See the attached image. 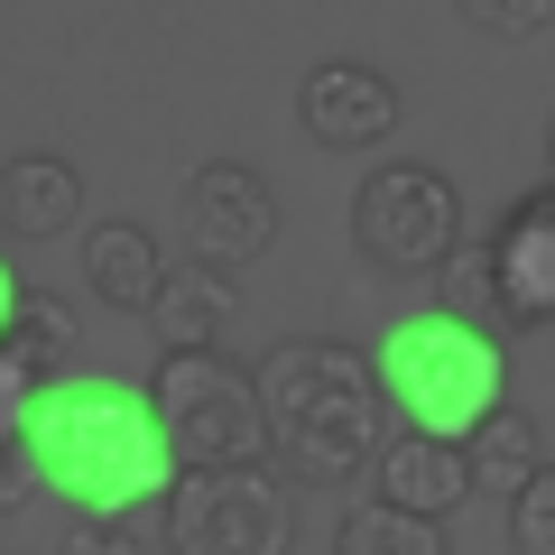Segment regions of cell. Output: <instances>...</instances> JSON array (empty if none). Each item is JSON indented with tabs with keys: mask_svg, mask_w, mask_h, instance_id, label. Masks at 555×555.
<instances>
[{
	"mask_svg": "<svg viewBox=\"0 0 555 555\" xmlns=\"http://www.w3.org/2000/svg\"><path fill=\"white\" fill-rule=\"evenodd\" d=\"M158 537L177 555H287L297 546V491L269 463L177 473L167 500H158Z\"/></svg>",
	"mask_w": 555,
	"mask_h": 555,
	"instance_id": "obj_4",
	"label": "cell"
},
{
	"mask_svg": "<svg viewBox=\"0 0 555 555\" xmlns=\"http://www.w3.org/2000/svg\"><path fill=\"white\" fill-rule=\"evenodd\" d=\"M371 379H379V408H389L408 436L463 444L481 416L509 398V343L481 334V324H463V315H444V306H426V315H398L389 334H379Z\"/></svg>",
	"mask_w": 555,
	"mask_h": 555,
	"instance_id": "obj_3",
	"label": "cell"
},
{
	"mask_svg": "<svg viewBox=\"0 0 555 555\" xmlns=\"http://www.w3.org/2000/svg\"><path fill=\"white\" fill-rule=\"evenodd\" d=\"M56 555H149V528L139 518H75L56 537Z\"/></svg>",
	"mask_w": 555,
	"mask_h": 555,
	"instance_id": "obj_19",
	"label": "cell"
},
{
	"mask_svg": "<svg viewBox=\"0 0 555 555\" xmlns=\"http://www.w3.org/2000/svg\"><path fill=\"white\" fill-rule=\"evenodd\" d=\"M20 287H28V278L10 269V250H0V334H10V306H20Z\"/></svg>",
	"mask_w": 555,
	"mask_h": 555,
	"instance_id": "obj_22",
	"label": "cell"
},
{
	"mask_svg": "<svg viewBox=\"0 0 555 555\" xmlns=\"http://www.w3.org/2000/svg\"><path fill=\"white\" fill-rule=\"evenodd\" d=\"M0 352H20L28 371H56L65 352H75V306L47 297V287H20V306H10V334H0Z\"/></svg>",
	"mask_w": 555,
	"mask_h": 555,
	"instance_id": "obj_16",
	"label": "cell"
},
{
	"mask_svg": "<svg viewBox=\"0 0 555 555\" xmlns=\"http://www.w3.org/2000/svg\"><path fill=\"white\" fill-rule=\"evenodd\" d=\"M250 389H259V463L287 491H343L389 436L371 352H352V343H278Z\"/></svg>",
	"mask_w": 555,
	"mask_h": 555,
	"instance_id": "obj_2",
	"label": "cell"
},
{
	"mask_svg": "<svg viewBox=\"0 0 555 555\" xmlns=\"http://www.w3.org/2000/svg\"><path fill=\"white\" fill-rule=\"evenodd\" d=\"M371 500H389V509H408V518H444L473 481H463V444H444V436H379L371 444Z\"/></svg>",
	"mask_w": 555,
	"mask_h": 555,
	"instance_id": "obj_11",
	"label": "cell"
},
{
	"mask_svg": "<svg viewBox=\"0 0 555 555\" xmlns=\"http://www.w3.org/2000/svg\"><path fill=\"white\" fill-rule=\"evenodd\" d=\"M185 241L204 269H250L278 241V195L250 158H204L185 177Z\"/></svg>",
	"mask_w": 555,
	"mask_h": 555,
	"instance_id": "obj_7",
	"label": "cell"
},
{
	"mask_svg": "<svg viewBox=\"0 0 555 555\" xmlns=\"http://www.w3.org/2000/svg\"><path fill=\"white\" fill-rule=\"evenodd\" d=\"M454 10L481 28V38H509V47H528V38L555 28V0H454Z\"/></svg>",
	"mask_w": 555,
	"mask_h": 555,
	"instance_id": "obj_18",
	"label": "cell"
},
{
	"mask_svg": "<svg viewBox=\"0 0 555 555\" xmlns=\"http://www.w3.org/2000/svg\"><path fill=\"white\" fill-rule=\"evenodd\" d=\"M481 259H491V315L500 334H537L555 324V195H518L509 214L481 232Z\"/></svg>",
	"mask_w": 555,
	"mask_h": 555,
	"instance_id": "obj_8",
	"label": "cell"
},
{
	"mask_svg": "<svg viewBox=\"0 0 555 555\" xmlns=\"http://www.w3.org/2000/svg\"><path fill=\"white\" fill-rule=\"evenodd\" d=\"M28 389H38V371H28L20 352H0V454L20 444V408H28Z\"/></svg>",
	"mask_w": 555,
	"mask_h": 555,
	"instance_id": "obj_20",
	"label": "cell"
},
{
	"mask_svg": "<svg viewBox=\"0 0 555 555\" xmlns=\"http://www.w3.org/2000/svg\"><path fill=\"white\" fill-rule=\"evenodd\" d=\"M509 546L518 555H555V473H528L509 491Z\"/></svg>",
	"mask_w": 555,
	"mask_h": 555,
	"instance_id": "obj_17",
	"label": "cell"
},
{
	"mask_svg": "<svg viewBox=\"0 0 555 555\" xmlns=\"http://www.w3.org/2000/svg\"><path fill=\"white\" fill-rule=\"evenodd\" d=\"M83 222V177L56 149H20L0 167V241H56Z\"/></svg>",
	"mask_w": 555,
	"mask_h": 555,
	"instance_id": "obj_12",
	"label": "cell"
},
{
	"mask_svg": "<svg viewBox=\"0 0 555 555\" xmlns=\"http://www.w3.org/2000/svg\"><path fill=\"white\" fill-rule=\"evenodd\" d=\"M10 454L75 518H158L167 481H177L167 436L149 416V389L112 371H38Z\"/></svg>",
	"mask_w": 555,
	"mask_h": 555,
	"instance_id": "obj_1",
	"label": "cell"
},
{
	"mask_svg": "<svg viewBox=\"0 0 555 555\" xmlns=\"http://www.w3.org/2000/svg\"><path fill=\"white\" fill-rule=\"evenodd\" d=\"M139 315H149L158 352H214V343L241 324V287H232V269L185 259V269H158V287H149Z\"/></svg>",
	"mask_w": 555,
	"mask_h": 555,
	"instance_id": "obj_10",
	"label": "cell"
},
{
	"mask_svg": "<svg viewBox=\"0 0 555 555\" xmlns=\"http://www.w3.org/2000/svg\"><path fill=\"white\" fill-rule=\"evenodd\" d=\"M149 416H158L177 473L259 463V389H250V371L222 361V352H167L158 379H149Z\"/></svg>",
	"mask_w": 555,
	"mask_h": 555,
	"instance_id": "obj_5",
	"label": "cell"
},
{
	"mask_svg": "<svg viewBox=\"0 0 555 555\" xmlns=\"http://www.w3.org/2000/svg\"><path fill=\"white\" fill-rule=\"evenodd\" d=\"M528 473H546V436H537V416H518L500 398L473 436H463V481H481V500H509Z\"/></svg>",
	"mask_w": 555,
	"mask_h": 555,
	"instance_id": "obj_14",
	"label": "cell"
},
{
	"mask_svg": "<svg viewBox=\"0 0 555 555\" xmlns=\"http://www.w3.org/2000/svg\"><path fill=\"white\" fill-rule=\"evenodd\" d=\"M158 269H167V250H158L149 222H93V232H83V287H93L112 315H139L149 287H158Z\"/></svg>",
	"mask_w": 555,
	"mask_h": 555,
	"instance_id": "obj_13",
	"label": "cell"
},
{
	"mask_svg": "<svg viewBox=\"0 0 555 555\" xmlns=\"http://www.w3.org/2000/svg\"><path fill=\"white\" fill-rule=\"evenodd\" d=\"M334 555H454L444 546V518H408L389 500H352L334 528Z\"/></svg>",
	"mask_w": 555,
	"mask_h": 555,
	"instance_id": "obj_15",
	"label": "cell"
},
{
	"mask_svg": "<svg viewBox=\"0 0 555 555\" xmlns=\"http://www.w3.org/2000/svg\"><path fill=\"white\" fill-rule=\"evenodd\" d=\"M454 241H463V195H454L444 167L389 158V167L361 177V195H352V250L371 259L379 278H426Z\"/></svg>",
	"mask_w": 555,
	"mask_h": 555,
	"instance_id": "obj_6",
	"label": "cell"
},
{
	"mask_svg": "<svg viewBox=\"0 0 555 555\" xmlns=\"http://www.w3.org/2000/svg\"><path fill=\"white\" fill-rule=\"evenodd\" d=\"M297 120H306L315 149L361 158V149H379V139L398 130V83L379 75V65H361V56H324V65H306V83H297Z\"/></svg>",
	"mask_w": 555,
	"mask_h": 555,
	"instance_id": "obj_9",
	"label": "cell"
},
{
	"mask_svg": "<svg viewBox=\"0 0 555 555\" xmlns=\"http://www.w3.org/2000/svg\"><path fill=\"white\" fill-rule=\"evenodd\" d=\"M28 500H38V481H28V463H20V454H0V518H20Z\"/></svg>",
	"mask_w": 555,
	"mask_h": 555,
	"instance_id": "obj_21",
	"label": "cell"
}]
</instances>
